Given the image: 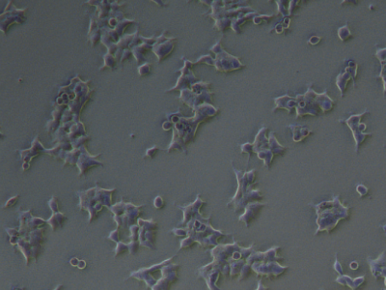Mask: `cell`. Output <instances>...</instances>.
Segmentation results:
<instances>
[{
	"label": "cell",
	"mask_w": 386,
	"mask_h": 290,
	"mask_svg": "<svg viewBox=\"0 0 386 290\" xmlns=\"http://www.w3.org/2000/svg\"><path fill=\"white\" fill-rule=\"evenodd\" d=\"M267 131V127H262L255 136L253 143L246 142L240 145V152L241 154H248L249 157L252 153H256L258 158L264 161L265 167L270 169L275 155L283 154L287 148L278 142L275 132H272L270 134V137L268 138L266 135Z\"/></svg>",
	"instance_id": "6da1fadb"
},
{
	"label": "cell",
	"mask_w": 386,
	"mask_h": 290,
	"mask_svg": "<svg viewBox=\"0 0 386 290\" xmlns=\"http://www.w3.org/2000/svg\"><path fill=\"white\" fill-rule=\"evenodd\" d=\"M294 99L296 103V119L307 115L318 116L320 111L327 114L331 112L335 105V101L329 96L328 90L319 94L316 93L311 87H308L305 94H297Z\"/></svg>",
	"instance_id": "7a4b0ae2"
},
{
	"label": "cell",
	"mask_w": 386,
	"mask_h": 290,
	"mask_svg": "<svg viewBox=\"0 0 386 290\" xmlns=\"http://www.w3.org/2000/svg\"><path fill=\"white\" fill-rule=\"evenodd\" d=\"M233 171L237 176L239 187L236 196L231 202L235 204L237 209L241 208V206H244L250 199L262 198L260 191H253L251 189V185L256 183V170L242 173L241 171L237 170L233 165Z\"/></svg>",
	"instance_id": "3957f363"
},
{
	"label": "cell",
	"mask_w": 386,
	"mask_h": 290,
	"mask_svg": "<svg viewBox=\"0 0 386 290\" xmlns=\"http://www.w3.org/2000/svg\"><path fill=\"white\" fill-rule=\"evenodd\" d=\"M221 42V39L211 49V51L217 55V59H215V66L217 70L223 73H228L243 68L244 65L239 61V58L227 54L222 49Z\"/></svg>",
	"instance_id": "277c9868"
},
{
	"label": "cell",
	"mask_w": 386,
	"mask_h": 290,
	"mask_svg": "<svg viewBox=\"0 0 386 290\" xmlns=\"http://www.w3.org/2000/svg\"><path fill=\"white\" fill-rule=\"evenodd\" d=\"M367 110L364 111L363 113L359 114V115H352V116H349L348 119H345V120H339V122H343V123H346L348 126H349V130L352 132V135H353V138H354V141H355V152L357 153L358 150H359V147L360 145L363 143V141L365 140V138L367 136L373 135L372 133H365L364 131L366 130L367 128V125L365 123H361L360 120L362 118V116L367 114Z\"/></svg>",
	"instance_id": "5b68a950"
},
{
	"label": "cell",
	"mask_w": 386,
	"mask_h": 290,
	"mask_svg": "<svg viewBox=\"0 0 386 290\" xmlns=\"http://www.w3.org/2000/svg\"><path fill=\"white\" fill-rule=\"evenodd\" d=\"M344 64L346 67L345 73L339 74L338 77H336V85L339 88L342 97H344L345 95L346 88H347V85H348V82L349 80H352L353 87H355V84H356L355 77L357 76V69H358V65L352 59L348 58V59L344 60Z\"/></svg>",
	"instance_id": "8992f818"
},
{
	"label": "cell",
	"mask_w": 386,
	"mask_h": 290,
	"mask_svg": "<svg viewBox=\"0 0 386 290\" xmlns=\"http://www.w3.org/2000/svg\"><path fill=\"white\" fill-rule=\"evenodd\" d=\"M275 105L276 107L273 109V113L276 112L279 109L286 110L289 114L294 113L295 111V99L289 95H284V96L277 97L275 99Z\"/></svg>",
	"instance_id": "52a82bcc"
},
{
	"label": "cell",
	"mask_w": 386,
	"mask_h": 290,
	"mask_svg": "<svg viewBox=\"0 0 386 290\" xmlns=\"http://www.w3.org/2000/svg\"><path fill=\"white\" fill-rule=\"evenodd\" d=\"M375 57L379 59L381 63V73L377 77L382 78L384 83V94H386V48L378 49Z\"/></svg>",
	"instance_id": "ba28073f"
},
{
	"label": "cell",
	"mask_w": 386,
	"mask_h": 290,
	"mask_svg": "<svg viewBox=\"0 0 386 290\" xmlns=\"http://www.w3.org/2000/svg\"><path fill=\"white\" fill-rule=\"evenodd\" d=\"M289 128L292 130L293 139H294V142L302 141L305 137H307L312 133V130L308 129L307 127L300 126V125L291 124V125H289Z\"/></svg>",
	"instance_id": "9c48e42d"
},
{
	"label": "cell",
	"mask_w": 386,
	"mask_h": 290,
	"mask_svg": "<svg viewBox=\"0 0 386 290\" xmlns=\"http://www.w3.org/2000/svg\"><path fill=\"white\" fill-rule=\"evenodd\" d=\"M350 36H351V32H350V30H349L348 24H346L345 26H342V27H340V28L338 29V37H339V39H340L341 41L345 42V41H347Z\"/></svg>",
	"instance_id": "30bf717a"
},
{
	"label": "cell",
	"mask_w": 386,
	"mask_h": 290,
	"mask_svg": "<svg viewBox=\"0 0 386 290\" xmlns=\"http://www.w3.org/2000/svg\"><path fill=\"white\" fill-rule=\"evenodd\" d=\"M277 5H278V11L279 13H281V15L283 17H288L289 16V10H288V7H289V3L290 1H276Z\"/></svg>",
	"instance_id": "8fae6325"
},
{
	"label": "cell",
	"mask_w": 386,
	"mask_h": 290,
	"mask_svg": "<svg viewBox=\"0 0 386 290\" xmlns=\"http://www.w3.org/2000/svg\"><path fill=\"white\" fill-rule=\"evenodd\" d=\"M275 16L276 15H258V16H256L254 19H253V22L255 23V24H261V23H263V22H268L270 19H273V18H275Z\"/></svg>",
	"instance_id": "7c38bea8"
},
{
	"label": "cell",
	"mask_w": 386,
	"mask_h": 290,
	"mask_svg": "<svg viewBox=\"0 0 386 290\" xmlns=\"http://www.w3.org/2000/svg\"><path fill=\"white\" fill-rule=\"evenodd\" d=\"M198 63H206L208 65H215V59L212 58L211 56H204L198 59V61H196V64Z\"/></svg>",
	"instance_id": "4fadbf2b"
},
{
	"label": "cell",
	"mask_w": 386,
	"mask_h": 290,
	"mask_svg": "<svg viewBox=\"0 0 386 290\" xmlns=\"http://www.w3.org/2000/svg\"><path fill=\"white\" fill-rule=\"evenodd\" d=\"M150 64H145L143 66H141L140 68H138V73L140 76H144V75H147L148 73L150 72Z\"/></svg>",
	"instance_id": "5bb4252c"
},
{
	"label": "cell",
	"mask_w": 386,
	"mask_h": 290,
	"mask_svg": "<svg viewBox=\"0 0 386 290\" xmlns=\"http://www.w3.org/2000/svg\"><path fill=\"white\" fill-rule=\"evenodd\" d=\"M298 3H299V1H298V0H296V1H294V0H293V1H290V5H289V16L293 15L294 8H296V7L298 6Z\"/></svg>",
	"instance_id": "9a60e30c"
},
{
	"label": "cell",
	"mask_w": 386,
	"mask_h": 290,
	"mask_svg": "<svg viewBox=\"0 0 386 290\" xmlns=\"http://www.w3.org/2000/svg\"><path fill=\"white\" fill-rule=\"evenodd\" d=\"M19 195L14 196V197H12L10 200H8V201L6 202V204H5L4 208H7V207H12V206H14V205H15V203L17 202V200L19 199Z\"/></svg>",
	"instance_id": "2e32d148"
},
{
	"label": "cell",
	"mask_w": 386,
	"mask_h": 290,
	"mask_svg": "<svg viewBox=\"0 0 386 290\" xmlns=\"http://www.w3.org/2000/svg\"><path fill=\"white\" fill-rule=\"evenodd\" d=\"M154 205L157 207V208H162L164 206V199L161 197V196H158L155 200H154Z\"/></svg>",
	"instance_id": "e0dca14e"
},
{
	"label": "cell",
	"mask_w": 386,
	"mask_h": 290,
	"mask_svg": "<svg viewBox=\"0 0 386 290\" xmlns=\"http://www.w3.org/2000/svg\"><path fill=\"white\" fill-rule=\"evenodd\" d=\"M284 30H285V28H284V26H283L282 22H280V23L276 24V26L275 27V29H274L273 31H276L277 34H281V33H283V32H284ZM273 31H270V32H273Z\"/></svg>",
	"instance_id": "ac0fdd59"
},
{
	"label": "cell",
	"mask_w": 386,
	"mask_h": 290,
	"mask_svg": "<svg viewBox=\"0 0 386 290\" xmlns=\"http://www.w3.org/2000/svg\"><path fill=\"white\" fill-rule=\"evenodd\" d=\"M356 191L360 193V195H362V196L365 195L368 193V189L364 185H358L356 187Z\"/></svg>",
	"instance_id": "d6986e66"
},
{
	"label": "cell",
	"mask_w": 386,
	"mask_h": 290,
	"mask_svg": "<svg viewBox=\"0 0 386 290\" xmlns=\"http://www.w3.org/2000/svg\"><path fill=\"white\" fill-rule=\"evenodd\" d=\"M321 40H322V38L320 36H312L311 38L308 40V44L313 45V46H316V45H318L321 42Z\"/></svg>",
	"instance_id": "ffe728a7"
},
{
	"label": "cell",
	"mask_w": 386,
	"mask_h": 290,
	"mask_svg": "<svg viewBox=\"0 0 386 290\" xmlns=\"http://www.w3.org/2000/svg\"><path fill=\"white\" fill-rule=\"evenodd\" d=\"M159 148L157 147V146H155V147H153V148H151V149H149V150H147V152H146V155L147 156H149V157H154V151L155 152H157V150H158Z\"/></svg>",
	"instance_id": "44dd1931"
},
{
	"label": "cell",
	"mask_w": 386,
	"mask_h": 290,
	"mask_svg": "<svg viewBox=\"0 0 386 290\" xmlns=\"http://www.w3.org/2000/svg\"><path fill=\"white\" fill-rule=\"evenodd\" d=\"M384 229H385V231H386V226H385V227H384Z\"/></svg>",
	"instance_id": "7402d4cb"
}]
</instances>
